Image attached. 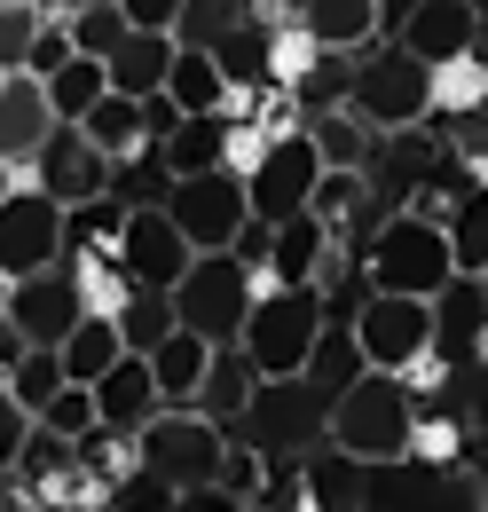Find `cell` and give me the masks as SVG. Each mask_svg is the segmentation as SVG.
Here are the masks:
<instances>
[{"mask_svg":"<svg viewBox=\"0 0 488 512\" xmlns=\"http://www.w3.org/2000/svg\"><path fill=\"white\" fill-rule=\"evenodd\" d=\"M24 182H40L56 205H71V213H79V205H103V197H111L119 166H111V158H103V150H95L79 127H56V142L32 158V174H24Z\"/></svg>","mask_w":488,"mask_h":512,"instance_id":"cell-14","label":"cell"},{"mask_svg":"<svg viewBox=\"0 0 488 512\" xmlns=\"http://www.w3.org/2000/svg\"><path fill=\"white\" fill-rule=\"evenodd\" d=\"M300 32L323 48V56H370L386 48V24H378V0H307Z\"/></svg>","mask_w":488,"mask_h":512,"instance_id":"cell-18","label":"cell"},{"mask_svg":"<svg viewBox=\"0 0 488 512\" xmlns=\"http://www.w3.org/2000/svg\"><path fill=\"white\" fill-rule=\"evenodd\" d=\"M16 182H24V174H16V166H8V158H0V205H8V197H16Z\"/></svg>","mask_w":488,"mask_h":512,"instance_id":"cell-47","label":"cell"},{"mask_svg":"<svg viewBox=\"0 0 488 512\" xmlns=\"http://www.w3.org/2000/svg\"><path fill=\"white\" fill-rule=\"evenodd\" d=\"M363 284L370 292H402V300H441L457 284V245H449V221L426 213H386L363 245Z\"/></svg>","mask_w":488,"mask_h":512,"instance_id":"cell-2","label":"cell"},{"mask_svg":"<svg viewBox=\"0 0 488 512\" xmlns=\"http://www.w3.org/2000/svg\"><path fill=\"white\" fill-rule=\"evenodd\" d=\"M95 402H103V434H119V442H134L158 410H166V394H158V379H150V355H126L111 379L95 386Z\"/></svg>","mask_w":488,"mask_h":512,"instance_id":"cell-20","label":"cell"},{"mask_svg":"<svg viewBox=\"0 0 488 512\" xmlns=\"http://www.w3.org/2000/svg\"><path fill=\"white\" fill-rule=\"evenodd\" d=\"M355 347H363L370 371L386 379H418L433 355H441V323H433V300H402V292H363L355 308Z\"/></svg>","mask_w":488,"mask_h":512,"instance_id":"cell-6","label":"cell"},{"mask_svg":"<svg viewBox=\"0 0 488 512\" xmlns=\"http://www.w3.org/2000/svg\"><path fill=\"white\" fill-rule=\"evenodd\" d=\"M237 434L260 457H315L331 442V394L315 379H260L237 418Z\"/></svg>","mask_w":488,"mask_h":512,"instance_id":"cell-4","label":"cell"},{"mask_svg":"<svg viewBox=\"0 0 488 512\" xmlns=\"http://www.w3.org/2000/svg\"><path fill=\"white\" fill-rule=\"evenodd\" d=\"M63 245H71V205H56L40 182H16V197L0 205V284L63 268Z\"/></svg>","mask_w":488,"mask_h":512,"instance_id":"cell-10","label":"cell"},{"mask_svg":"<svg viewBox=\"0 0 488 512\" xmlns=\"http://www.w3.org/2000/svg\"><path fill=\"white\" fill-rule=\"evenodd\" d=\"M32 8H40V16H71V0H32Z\"/></svg>","mask_w":488,"mask_h":512,"instance_id":"cell-48","label":"cell"},{"mask_svg":"<svg viewBox=\"0 0 488 512\" xmlns=\"http://www.w3.org/2000/svg\"><path fill=\"white\" fill-rule=\"evenodd\" d=\"M119 363H126V331H119V316H87L71 339H63V371H71V386H103Z\"/></svg>","mask_w":488,"mask_h":512,"instance_id":"cell-26","label":"cell"},{"mask_svg":"<svg viewBox=\"0 0 488 512\" xmlns=\"http://www.w3.org/2000/svg\"><path fill=\"white\" fill-rule=\"evenodd\" d=\"M79 8H119V0H71V16H79Z\"/></svg>","mask_w":488,"mask_h":512,"instance_id":"cell-49","label":"cell"},{"mask_svg":"<svg viewBox=\"0 0 488 512\" xmlns=\"http://www.w3.org/2000/svg\"><path fill=\"white\" fill-rule=\"evenodd\" d=\"M481 292H488V276H481Z\"/></svg>","mask_w":488,"mask_h":512,"instance_id":"cell-52","label":"cell"},{"mask_svg":"<svg viewBox=\"0 0 488 512\" xmlns=\"http://www.w3.org/2000/svg\"><path fill=\"white\" fill-rule=\"evenodd\" d=\"M0 87H8V71H0Z\"/></svg>","mask_w":488,"mask_h":512,"instance_id":"cell-51","label":"cell"},{"mask_svg":"<svg viewBox=\"0 0 488 512\" xmlns=\"http://www.w3.org/2000/svg\"><path fill=\"white\" fill-rule=\"evenodd\" d=\"M48 103H56L63 127H87V119L111 103V64H95V56H71V64L48 79Z\"/></svg>","mask_w":488,"mask_h":512,"instance_id":"cell-29","label":"cell"},{"mask_svg":"<svg viewBox=\"0 0 488 512\" xmlns=\"http://www.w3.org/2000/svg\"><path fill=\"white\" fill-rule=\"evenodd\" d=\"M347 268H355V260H347V245H339V237H331L315 213H300V221H284V229H276L260 284H315V292L331 300V284H339Z\"/></svg>","mask_w":488,"mask_h":512,"instance_id":"cell-15","label":"cell"},{"mask_svg":"<svg viewBox=\"0 0 488 512\" xmlns=\"http://www.w3.org/2000/svg\"><path fill=\"white\" fill-rule=\"evenodd\" d=\"M63 24H71V48L95 56V64H111V56L126 48V32H134L126 8H79V16H63Z\"/></svg>","mask_w":488,"mask_h":512,"instance_id":"cell-40","label":"cell"},{"mask_svg":"<svg viewBox=\"0 0 488 512\" xmlns=\"http://www.w3.org/2000/svg\"><path fill=\"white\" fill-rule=\"evenodd\" d=\"M213 64L229 71V87H237V103H244V95H260V87H276V32H260V24H244L237 40H221V48H213Z\"/></svg>","mask_w":488,"mask_h":512,"instance_id":"cell-30","label":"cell"},{"mask_svg":"<svg viewBox=\"0 0 488 512\" xmlns=\"http://www.w3.org/2000/svg\"><path fill=\"white\" fill-rule=\"evenodd\" d=\"M119 268L134 276V292H166V300H174V284L197 268V245L174 229L166 205H134L126 229H119Z\"/></svg>","mask_w":488,"mask_h":512,"instance_id":"cell-12","label":"cell"},{"mask_svg":"<svg viewBox=\"0 0 488 512\" xmlns=\"http://www.w3.org/2000/svg\"><path fill=\"white\" fill-rule=\"evenodd\" d=\"M119 331H126V355H158V347L182 331V316H174L166 292H134V300L119 308Z\"/></svg>","mask_w":488,"mask_h":512,"instance_id":"cell-34","label":"cell"},{"mask_svg":"<svg viewBox=\"0 0 488 512\" xmlns=\"http://www.w3.org/2000/svg\"><path fill=\"white\" fill-rule=\"evenodd\" d=\"M40 512H79V505H56V497H48V505H40Z\"/></svg>","mask_w":488,"mask_h":512,"instance_id":"cell-50","label":"cell"},{"mask_svg":"<svg viewBox=\"0 0 488 512\" xmlns=\"http://www.w3.org/2000/svg\"><path fill=\"white\" fill-rule=\"evenodd\" d=\"M48 24H56V16H40L32 0H0V71H8V79H16V71H32Z\"/></svg>","mask_w":488,"mask_h":512,"instance_id":"cell-37","label":"cell"},{"mask_svg":"<svg viewBox=\"0 0 488 512\" xmlns=\"http://www.w3.org/2000/svg\"><path fill=\"white\" fill-rule=\"evenodd\" d=\"M229 142H237V119H174V134L158 142V166H166V182L221 174L229 166Z\"/></svg>","mask_w":488,"mask_h":512,"instance_id":"cell-23","label":"cell"},{"mask_svg":"<svg viewBox=\"0 0 488 512\" xmlns=\"http://www.w3.org/2000/svg\"><path fill=\"white\" fill-rule=\"evenodd\" d=\"M347 111L378 134H410L433 119V71L410 56V48H370L363 64H355V95H347Z\"/></svg>","mask_w":488,"mask_h":512,"instance_id":"cell-8","label":"cell"},{"mask_svg":"<svg viewBox=\"0 0 488 512\" xmlns=\"http://www.w3.org/2000/svg\"><path fill=\"white\" fill-rule=\"evenodd\" d=\"M252 386H260V371L244 363V347H221V355H213V379H205V402H197V410H205L213 426H237L244 402H252Z\"/></svg>","mask_w":488,"mask_h":512,"instance_id":"cell-31","label":"cell"},{"mask_svg":"<svg viewBox=\"0 0 488 512\" xmlns=\"http://www.w3.org/2000/svg\"><path fill=\"white\" fill-rule=\"evenodd\" d=\"M174 512H260V505H252V497H237L229 481H213V489H182V497H174Z\"/></svg>","mask_w":488,"mask_h":512,"instance_id":"cell-45","label":"cell"},{"mask_svg":"<svg viewBox=\"0 0 488 512\" xmlns=\"http://www.w3.org/2000/svg\"><path fill=\"white\" fill-rule=\"evenodd\" d=\"M315 190H323V150L300 127V134H284V142H268V158L252 166V221L284 229V221L315 213Z\"/></svg>","mask_w":488,"mask_h":512,"instance_id":"cell-11","label":"cell"},{"mask_svg":"<svg viewBox=\"0 0 488 512\" xmlns=\"http://www.w3.org/2000/svg\"><path fill=\"white\" fill-rule=\"evenodd\" d=\"M315 150H323V174H370V150H378V127H363L355 111H315L307 119Z\"/></svg>","mask_w":488,"mask_h":512,"instance_id":"cell-28","label":"cell"},{"mask_svg":"<svg viewBox=\"0 0 488 512\" xmlns=\"http://www.w3.org/2000/svg\"><path fill=\"white\" fill-rule=\"evenodd\" d=\"M252 300H260V268L237 260V253H197V268L174 284V316H182V331L213 339V347H237V339H244Z\"/></svg>","mask_w":488,"mask_h":512,"instance_id":"cell-5","label":"cell"},{"mask_svg":"<svg viewBox=\"0 0 488 512\" xmlns=\"http://www.w3.org/2000/svg\"><path fill=\"white\" fill-rule=\"evenodd\" d=\"M449 245H457V276H488V190L457 197V213H449Z\"/></svg>","mask_w":488,"mask_h":512,"instance_id":"cell-38","label":"cell"},{"mask_svg":"<svg viewBox=\"0 0 488 512\" xmlns=\"http://www.w3.org/2000/svg\"><path fill=\"white\" fill-rule=\"evenodd\" d=\"M363 371H370V363H363V347H355V323H331V331H323V347H315V363H307V379L339 402Z\"/></svg>","mask_w":488,"mask_h":512,"instance_id":"cell-35","label":"cell"},{"mask_svg":"<svg viewBox=\"0 0 488 512\" xmlns=\"http://www.w3.org/2000/svg\"><path fill=\"white\" fill-rule=\"evenodd\" d=\"M8 386H16V402H24L32 418H40V410L56 402L63 386H71V371H63V355H32V363H24V371H16Z\"/></svg>","mask_w":488,"mask_h":512,"instance_id":"cell-42","label":"cell"},{"mask_svg":"<svg viewBox=\"0 0 488 512\" xmlns=\"http://www.w3.org/2000/svg\"><path fill=\"white\" fill-rule=\"evenodd\" d=\"M111 512H174V489H166L158 473H142V465H134L119 489H111Z\"/></svg>","mask_w":488,"mask_h":512,"instance_id":"cell-44","label":"cell"},{"mask_svg":"<svg viewBox=\"0 0 488 512\" xmlns=\"http://www.w3.org/2000/svg\"><path fill=\"white\" fill-rule=\"evenodd\" d=\"M174 56H182V40H174V32H126V48L111 56V95H134V103H166Z\"/></svg>","mask_w":488,"mask_h":512,"instance_id":"cell-21","label":"cell"},{"mask_svg":"<svg viewBox=\"0 0 488 512\" xmlns=\"http://www.w3.org/2000/svg\"><path fill=\"white\" fill-rule=\"evenodd\" d=\"M433 323H441V363H481L488 355V292L481 276H457L441 300H433Z\"/></svg>","mask_w":488,"mask_h":512,"instance_id":"cell-19","label":"cell"},{"mask_svg":"<svg viewBox=\"0 0 488 512\" xmlns=\"http://www.w3.org/2000/svg\"><path fill=\"white\" fill-rule=\"evenodd\" d=\"M355 213H370V174H323V190H315V221L339 237ZM347 245V237H339Z\"/></svg>","mask_w":488,"mask_h":512,"instance_id":"cell-41","label":"cell"},{"mask_svg":"<svg viewBox=\"0 0 488 512\" xmlns=\"http://www.w3.org/2000/svg\"><path fill=\"white\" fill-rule=\"evenodd\" d=\"M323 331H331V300H323L315 284H260L252 323H244L237 347H244V363H252L260 379H307Z\"/></svg>","mask_w":488,"mask_h":512,"instance_id":"cell-3","label":"cell"},{"mask_svg":"<svg viewBox=\"0 0 488 512\" xmlns=\"http://www.w3.org/2000/svg\"><path fill=\"white\" fill-rule=\"evenodd\" d=\"M119 8H126L134 32H174L182 24V0H119Z\"/></svg>","mask_w":488,"mask_h":512,"instance_id":"cell-46","label":"cell"},{"mask_svg":"<svg viewBox=\"0 0 488 512\" xmlns=\"http://www.w3.org/2000/svg\"><path fill=\"white\" fill-rule=\"evenodd\" d=\"M56 103H48V79H32V71H16L8 87H0V158L16 166V174H32V158L56 142Z\"/></svg>","mask_w":488,"mask_h":512,"instance_id":"cell-17","label":"cell"},{"mask_svg":"<svg viewBox=\"0 0 488 512\" xmlns=\"http://www.w3.org/2000/svg\"><path fill=\"white\" fill-rule=\"evenodd\" d=\"M244 24H252V0H182V24H174V40L213 56L221 40H237Z\"/></svg>","mask_w":488,"mask_h":512,"instance_id":"cell-32","label":"cell"},{"mask_svg":"<svg viewBox=\"0 0 488 512\" xmlns=\"http://www.w3.org/2000/svg\"><path fill=\"white\" fill-rule=\"evenodd\" d=\"M0 316L16 323L40 355H63V339L87 323V292H79V276H71V268H48V276L8 284V292H0Z\"/></svg>","mask_w":488,"mask_h":512,"instance_id":"cell-13","label":"cell"},{"mask_svg":"<svg viewBox=\"0 0 488 512\" xmlns=\"http://www.w3.org/2000/svg\"><path fill=\"white\" fill-rule=\"evenodd\" d=\"M134 449H142V473H158L174 497L182 489H213L229 473V426H213L205 410H158L134 434Z\"/></svg>","mask_w":488,"mask_h":512,"instance_id":"cell-7","label":"cell"},{"mask_svg":"<svg viewBox=\"0 0 488 512\" xmlns=\"http://www.w3.org/2000/svg\"><path fill=\"white\" fill-rule=\"evenodd\" d=\"M40 426H48L56 442H71V449L103 442V402H95V386H63L56 402L40 410Z\"/></svg>","mask_w":488,"mask_h":512,"instance_id":"cell-36","label":"cell"},{"mask_svg":"<svg viewBox=\"0 0 488 512\" xmlns=\"http://www.w3.org/2000/svg\"><path fill=\"white\" fill-rule=\"evenodd\" d=\"M386 48H410L426 71L465 64V56H481V8H473V0H426V8L402 24V40H386Z\"/></svg>","mask_w":488,"mask_h":512,"instance_id":"cell-16","label":"cell"},{"mask_svg":"<svg viewBox=\"0 0 488 512\" xmlns=\"http://www.w3.org/2000/svg\"><path fill=\"white\" fill-rule=\"evenodd\" d=\"M331 449L355 457V465H402L418 449V386L410 379H386V371H363L331 402Z\"/></svg>","mask_w":488,"mask_h":512,"instance_id":"cell-1","label":"cell"},{"mask_svg":"<svg viewBox=\"0 0 488 512\" xmlns=\"http://www.w3.org/2000/svg\"><path fill=\"white\" fill-rule=\"evenodd\" d=\"M213 339H197V331H174L158 355H150V379H158V394H166V410H197L205 402V379H213Z\"/></svg>","mask_w":488,"mask_h":512,"instance_id":"cell-24","label":"cell"},{"mask_svg":"<svg viewBox=\"0 0 488 512\" xmlns=\"http://www.w3.org/2000/svg\"><path fill=\"white\" fill-rule=\"evenodd\" d=\"M166 103H174V119H229L237 111V87H229V71L213 64L205 48H182L174 79H166Z\"/></svg>","mask_w":488,"mask_h":512,"instance_id":"cell-22","label":"cell"},{"mask_svg":"<svg viewBox=\"0 0 488 512\" xmlns=\"http://www.w3.org/2000/svg\"><path fill=\"white\" fill-rule=\"evenodd\" d=\"M79 134H87L111 166L142 158V150H158V119H150V103H134V95H111V103H103V111H95Z\"/></svg>","mask_w":488,"mask_h":512,"instance_id":"cell-25","label":"cell"},{"mask_svg":"<svg viewBox=\"0 0 488 512\" xmlns=\"http://www.w3.org/2000/svg\"><path fill=\"white\" fill-rule=\"evenodd\" d=\"M158 205L174 213V229H182L197 253H237V237L252 229V182H244L237 166H221V174H189V182H166Z\"/></svg>","mask_w":488,"mask_h":512,"instance_id":"cell-9","label":"cell"},{"mask_svg":"<svg viewBox=\"0 0 488 512\" xmlns=\"http://www.w3.org/2000/svg\"><path fill=\"white\" fill-rule=\"evenodd\" d=\"M473 111H488V64L481 56H465V64H441L433 71V119H473Z\"/></svg>","mask_w":488,"mask_h":512,"instance_id":"cell-33","label":"cell"},{"mask_svg":"<svg viewBox=\"0 0 488 512\" xmlns=\"http://www.w3.org/2000/svg\"><path fill=\"white\" fill-rule=\"evenodd\" d=\"M32 434H40V418L16 402V386L0 379V473H16V465H24V442H32Z\"/></svg>","mask_w":488,"mask_h":512,"instance_id":"cell-43","label":"cell"},{"mask_svg":"<svg viewBox=\"0 0 488 512\" xmlns=\"http://www.w3.org/2000/svg\"><path fill=\"white\" fill-rule=\"evenodd\" d=\"M300 505L307 512H363V465L339 457V449H331V457H323V449L300 457Z\"/></svg>","mask_w":488,"mask_h":512,"instance_id":"cell-27","label":"cell"},{"mask_svg":"<svg viewBox=\"0 0 488 512\" xmlns=\"http://www.w3.org/2000/svg\"><path fill=\"white\" fill-rule=\"evenodd\" d=\"M418 512H488V489L473 465H426V497Z\"/></svg>","mask_w":488,"mask_h":512,"instance_id":"cell-39","label":"cell"}]
</instances>
